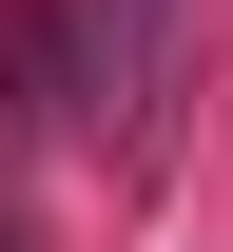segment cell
Listing matches in <instances>:
<instances>
[{
  "label": "cell",
  "mask_w": 233,
  "mask_h": 252,
  "mask_svg": "<svg viewBox=\"0 0 233 252\" xmlns=\"http://www.w3.org/2000/svg\"><path fill=\"white\" fill-rule=\"evenodd\" d=\"M175 78H195V0H78V39H59V117L156 136V117H175Z\"/></svg>",
  "instance_id": "obj_1"
}]
</instances>
